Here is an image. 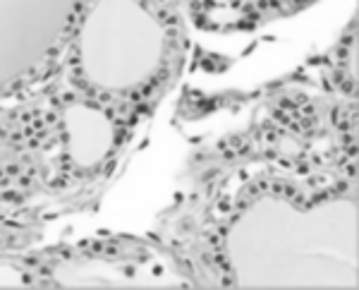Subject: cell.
<instances>
[{
	"mask_svg": "<svg viewBox=\"0 0 359 290\" xmlns=\"http://www.w3.org/2000/svg\"><path fill=\"white\" fill-rule=\"evenodd\" d=\"M62 130L69 161L82 171L101 166L113 152L115 125L111 115L91 103H69L62 111Z\"/></svg>",
	"mask_w": 359,
	"mask_h": 290,
	"instance_id": "obj_1",
	"label": "cell"
},
{
	"mask_svg": "<svg viewBox=\"0 0 359 290\" xmlns=\"http://www.w3.org/2000/svg\"><path fill=\"white\" fill-rule=\"evenodd\" d=\"M27 276L22 274V269H17L13 264H0V286H25Z\"/></svg>",
	"mask_w": 359,
	"mask_h": 290,
	"instance_id": "obj_2",
	"label": "cell"
}]
</instances>
